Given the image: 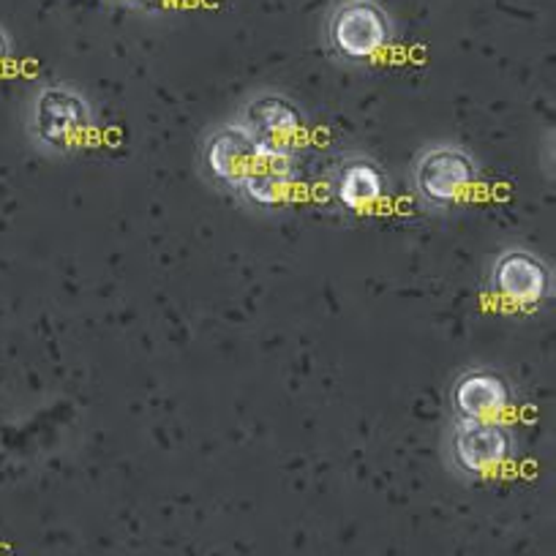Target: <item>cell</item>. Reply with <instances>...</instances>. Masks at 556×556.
<instances>
[{"label": "cell", "instance_id": "obj_1", "mask_svg": "<svg viewBox=\"0 0 556 556\" xmlns=\"http://www.w3.org/2000/svg\"><path fill=\"white\" fill-rule=\"evenodd\" d=\"M28 128L36 146L61 153L74 151L93 128V112L88 99L68 85H45L34 96Z\"/></svg>", "mask_w": 556, "mask_h": 556}, {"label": "cell", "instance_id": "obj_2", "mask_svg": "<svg viewBox=\"0 0 556 556\" xmlns=\"http://www.w3.org/2000/svg\"><path fill=\"white\" fill-rule=\"evenodd\" d=\"M393 39V25L374 0H344L330 12L328 45L341 61L371 63Z\"/></svg>", "mask_w": 556, "mask_h": 556}, {"label": "cell", "instance_id": "obj_3", "mask_svg": "<svg viewBox=\"0 0 556 556\" xmlns=\"http://www.w3.org/2000/svg\"><path fill=\"white\" fill-rule=\"evenodd\" d=\"M489 290L502 306L516 312H534L554 292L551 265L527 249H507L496 254L489 270Z\"/></svg>", "mask_w": 556, "mask_h": 556}, {"label": "cell", "instance_id": "obj_4", "mask_svg": "<svg viewBox=\"0 0 556 556\" xmlns=\"http://www.w3.org/2000/svg\"><path fill=\"white\" fill-rule=\"evenodd\" d=\"M478 162L458 146H437L417 156L412 180L417 194L434 207H451L478 184Z\"/></svg>", "mask_w": 556, "mask_h": 556}, {"label": "cell", "instance_id": "obj_5", "mask_svg": "<svg viewBox=\"0 0 556 556\" xmlns=\"http://www.w3.org/2000/svg\"><path fill=\"white\" fill-rule=\"evenodd\" d=\"M516 453L510 429L500 420H467L456 417L451 431V458L458 472L469 478H483L502 469Z\"/></svg>", "mask_w": 556, "mask_h": 556}, {"label": "cell", "instance_id": "obj_6", "mask_svg": "<svg viewBox=\"0 0 556 556\" xmlns=\"http://www.w3.org/2000/svg\"><path fill=\"white\" fill-rule=\"evenodd\" d=\"M240 126L251 134L256 146L265 151L292 153L298 156L306 134V117L301 106L287 96L262 93L245 104V110L238 117Z\"/></svg>", "mask_w": 556, "mask_h": 556}, {"label": "cell", "instance_id": "obj_7", "mask_svg": "<svg viewBox=\"0 0 556 556\" xmlns=\"http://www.w3.org/2000/svg\"><path fill=\"white\" fill-rule=\"evenodd\" d=\"M256 156H260V146L240 123H232V126H222L207 134L202 146V169L213 186L238 194Z\"/></svg>", "mask_w": 556, "mask_h": 556}, {"label": "cell", "instance_id": "obj_8", "mask_svg": "<svg viewBox=\"0 0 556 556\" xmlns=\"http://www.w3.org/2000/svg\"><path fill=\"white\" fill-rule=\"evenodd\" d=\"M513 404V384L496 368H469L453 382L451 406L467 420H500Z\"/></svg>", "mask_w": 556, "mask_h": 556}, {"label": "cell", "instance_id": "obj_9", "mask_svg": "<svg viewBox=\"0 0 556 556\" xmlns=\"http://www.w3.org/2000/svg\"><path fill=\"white\" fill-rule=\"evenodd\" d=\"M298 186V156L292 153H276L260 148L254 167L249 178L240 186L238 197H243L249 205L273 211L285 200H290Z\"/></svg>", "mask_w": 556, "mask_h": 556}, {"label": "cell", "instance_id": "obj_10", "mask_svg": "<svg viewBox=\"0 0 556 556\" xmlns=\"http://www.w3.org/2000/svg\"><path fill=\"white\" fill-rule=\"evenodd\" d=\"M388 191V178L382 167L368 156H346L333 169L330 180V194L336 205L350 213H368L382 202Z\"/></svg>", "mask_w": 556, "mask_h": 556}, {"label": "cell", "instance_id": "obj_11", "mask_svg": "<svg viewBox=\"0 0 556 556\" xmlns=\"http://www.w3.org/2000/svg\"><path fill=\"white\" fill-rule=\"evenodd\" d=\"M9 55H12V41H9L7 30L0 28V66L9 61Z\"/></svg>", "mask_w": 556, "mask_h": 556}, {"label": "cell", "instance_id": "obj_12", "mask_svg": "<svg viewBox=\"0 0 556 556\" xmlns=\"http://www.w3.org/2000/svg\"><path fill=\"white\" fill-rule=\"evenodd\" d=\"M139 7H156V3H164V0H134Z\"/></svg>", "mask_w": 556, "mask_h": 556}]
</instances>
